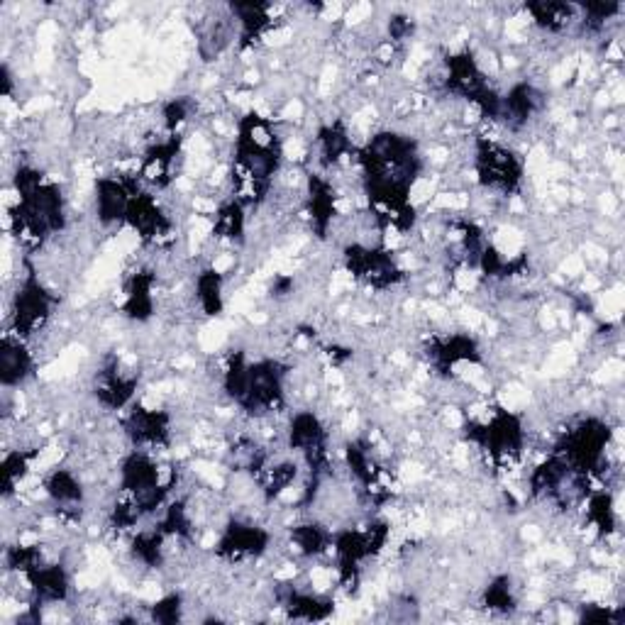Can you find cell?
<instances>
[{
  "label": "cell",
  "mask_w": 625,
  "mask_h": 625,
  "mask_svg": "<svg viewBox=\"0 0 625 625\" xmlns=\"http://www.w3.org/2000/svg\"><path fill=\"white\" fill-rule=\"evenodd\" d=\"M37 369H40V359H37L35 350H30V342L5 333L3 347H0L3 389H22V386L35 379Z\"/></svg>",
  "instance_id": "obj_1"
},
{
  "label": "cell",
  "mask_w": 625,
  "mask_h": 625,
  "mask_svg": "<svg viewBox=\"0 0 625 625\" xmlns=\"http://www.w3.org/2000/svg\"><path fill=\"white\" fill-rule=\"evenodd\" d=\"M184 596L181 594H167L162 599H157L154 604L147 606V618L149 621H157V623H179L184 621Z\"/></svg>",
  "instance_id": "obj_2"
}]
</instances>
